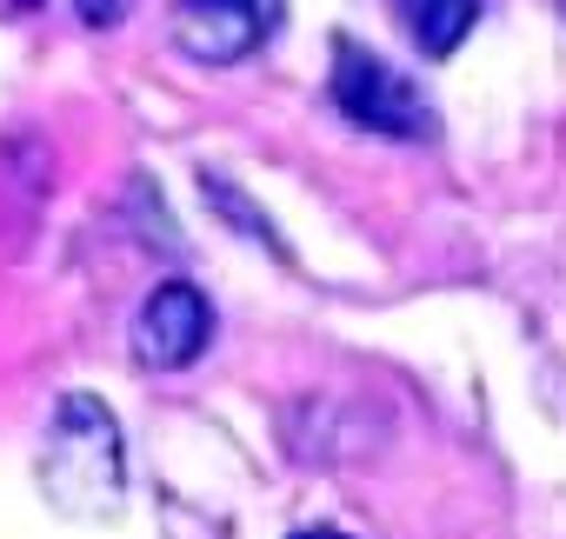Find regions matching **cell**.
<instances>
[{"mask_svg":"<svg viewBox=\"0 0 566 539\" xmlns=\"http://www.w3.org/2000/svg\"><path fill=\"white\" fill-rule=\"evenodd\" d=\"M287 0H174V47L200 67H233L273 41Z\"/></svg>","mask_w":566,"mask_h":539,"instance_id":"3957f363","label":"cell"},{"mask_svg":"<svg viewBox=\"0 0 566 539\" xmlns=\"http://www.w3.org/2000/svg\"><path fill=\"white\" fill-rule=\"evenodd\" d=\"M334 101L354 127L387 134V140H433L440 134L433 101L360 41H334Z\"/></svg>","mask_w":566,"mask_h":539,"instance_id":"7a4b0ae2","label":"cell"},{"mask_svg":"<svg viewBox=\"0 0 566 539\" xmlns=\"http://www.w3.org/2000/svg\"><path fill=\"white\" fill-rule=\"evenodd\" d=\"M400 21H407L413 47H420L427 61H447V54L473 34L480 0H400Z\"/></svg>","mask_w":566,"mask_h":539,"instance_id":"5b68a950","label":"cell"},{"mask_svg":"<svg viewBox=\"0 0 566 539\" xmlns=\"http://www.w3.org/2000/svg\"><path fill=\"white\" fill-rule=\"evenodd\" d=\"M74 8H81L87 28H114V21L127 14V0H74Z\"/></svg>","mask_w":566,"mask_h":539,"instance_id":"8992f818","label":"cell"},{"mask_svg":"<svg viewBox=\"0 0 566 539\" xmlns=\"http://www.w3.org/2000/svg\"><path fill=\"white\" fill-rule=\"evenodd\" d=\"M307 539H334V532H307Z\"/></svg>","mask_w":566,"mask_h":539,"instance_id":"52a82bcc","label":"cell"},{"mask_svg":"<svg viewBox=\"0 0 566 539\" xmlns=\"http://www.w3.org/2000/svg\"><path fill=\"white\" fill-rule=\"evenodd\" d=\"M41 479L67 512H114L120 506V426L94 393H67L41 453Z\"/></svg>","mask_w":566,"mask_h":539,"instance_id":"6da1fadb","label":"cell"},{"mask_svg":"<svg viewBox=\"0 0 566 539\" xmlns=\"http://www.w3.org/2000/svg\"><path fill=\"white\" fill-rule=\"evenodd\" d=\"M213 340V300L193 281H160L147 294V307L134 314V360L154 373H174L187 360H200Z\"/></svg>","mask_w":566,"mask_h":539,"instance_id":"277c9868","label":"cell"}]
</instances>
